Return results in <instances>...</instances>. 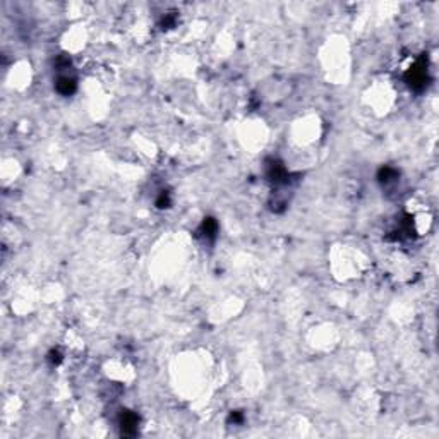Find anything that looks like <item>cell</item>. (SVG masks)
I'll return each mask as SVG.
<instances>
[{"mask_svg": "<svg viewBox=\"0 0 439 439\" xmlns=\"http://www.w3.org/2000/svg\"><path fill=\"white\" fill-rule=\"evenodd\" d=\"M156 204H158V206H160V208H167L168 204H170V199H168L167 194H161V197H160V199H158V203H156Z\"/></svg>", "mask_w": 439, "mask_h": 439, "instance_id": "4", "label": "cell"}, {"mask_svg": "<svg viewBox=\"0 0 439 439\" xmlns=\"http://www.w3.org/2000/svg\"><path fill=\"white\" fill-rule=\"evenodd\" d=\"M74 89H75L74 79L69 77V75H60L59 81H57V91H59L60 95L69 96L71 93H74Z\"/></svg>", "mask_w": 439, "mask_h": 439, "instance_id": "3", "label": "cell"}, {"mask_svg": "<svg viewBox=\"0 0 439 439\" xmlns=\"http://www.w3.org/2000/svg\"><path fill=\"white\" fill-rule=\"evenodd\" d=\"M426 79H427L426 67H424L422 64H417V66L406 74V81H408V84L412 86L413 89H422L424 86H426Z\"/></svg>", "mask_w": 439, "mask_h": 439, "instance_id": "1", "label": "cell"}, {"mask_svg": "<svg viewBox=\"0 0 439 439\" xmlns=\"http://www.w3.org/2000/svg\"><path fill=\"white\" fill-rule=\"evenodd\" d=\"M138 424H139L138 415H134V413H131V412L124 413V415H122V420H120L122 433H124V434H134L136 431H138Z\"/></svg>", "mask_w": 439, "mask_h": 439, "instance_id": "2", "label": "cell"}, {"mask_svg": "<svg viewBox=\"0 0 439 439\" xmlns=\"http://www.w3.org/2000/svg\"><path fill=\"white\" fill-rule=\"evenodd\" d=\"M60 354L57 350H53V352H50V362H52V364H59L60 362Z\"/></svg>", "mask_w": 439, "mask_h": 439, "instance_id": "5", "label": "cell"}]
</instances>
